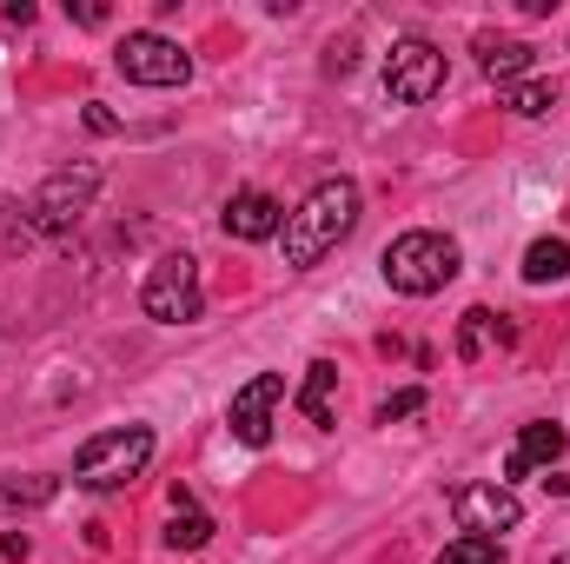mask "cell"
I'll list each match as a JSON object with an SVG mask.
<instances>
[{
	"mask_svg": "<svg viewBox=\"0 0 570 564\" xmlns=\"http://www.w3.org/2000/svg\"><path fill=\"white\" fill-rule=\"evenodd\" d=\"M358 226V186L352 179H318L298 213H285V266L292 273H312L325 253H338Z\"/></svg>",
	"mask_w": 570,
	"mask_h": 564,
	"instance_id": "obj_1",
	"label": "cell"
},
{
	"mask_svg": "<svg viewBox=\"0 0 570 564\" xmlns=\"http://www.w3.org/2000/svg\"><path fill=\"white\" fill-rule=\"evenodd\" d=\"M379 266H385L392 292L425 299V292H444V285L458 280V240L451 233H399Z\"/></svg>",
	"mask_w": 570,
	"mask_h": 564,
	"instance_id": "obj_2",
	"label": "cell"
},
{
	"mask_svg": "<svg viewBox=\"0 0 570 564\" xmlns=\"http://www.w3.org/2000/svg\"><path fill=\"white\" fill-rule=\"evenodd\" d=\"M146 458H153V431H146V425H114V431H100V438L80 445L73 485H87V492H120V485H134L146 471Z\"/></svg>",
	"mask_w": 570,
	"mask_h": 564,
	"instance_id": "obj_3",
	"label": "cell"
},
{
	"mask_svg": "<svg viewBox=\"0 0 570 564\" xmlns=\"http://www.w3.org/2000/svg\"><path fill=\"white\" fill-rule=\"evenodd\" d=\"M94 200H100V166H60V173H47L40 179V193L27 200V213H33V233H73L87 213H94Z\"/></svg>",
	"mask_w": 570,
	"mask_h": 564,
	"instance_id": "obj_4",
	"label": "cell"
},
{
	"mask_svg": "<svg viewBox=\"0 0 570 564\" xmlns=\"http://www.w3.org/2000/svg\"><path fill=\"white\" fill-rule=\"evenodd\" d=\"M140 312L159 325H193L206 312V285H199V260L193 253H166L140 285Z\"/></svg>",
	"mask_w": 570,
	"mask_h": 564,
	"instance_id": "obj_5",
	"label": "cell"
},
{
	"mask_svg": "<svg viewBox=\"0 0 570 564\" xmlns=\"http://www.w3.org/2000/svg\"><path fill=\"white\" fill-rule=\"evenodd\" d=\"M444 74H451V60H444V47H431V40H399L392 54H385V94L399 100V107H425L444 94Z\"/></svg>",
	"mask_w": 570,
	"mask_h": 564,
	"instance_id": "obj_6",
	"label": "cell"
},
{
	"mask_svg": "<svg viewBox=\"0 0 570 564\" xmlns=\"http://www.w3.org/2000/svg\"><path fill=\"white\" fill-rule=\"evenodd\" d=\"M114 67H120L134 87H179V80L193 74L186 47H179V40H166V33H127V40H120V54H114Z\"/></svg>",
	"mask_w": 570,
	"mask_h": 564,
	"instance_id": "obj_7",
	"label": "cell"
},
{
	"mask_svg": "<svg viewBox=\"0 0 570 564\" xmlns=\"http://www.w3.org/2000/svg\"><path fill=\"white\" fill-rule=\"evenodd\" d=\"M451 512H458L464 538L518 532V518H524V505H518V492H511V485H458V492H451Z\"/></svg>",
	"mask_w": 570,
	"mask_h": 564,
	"instance_id": "obj_8",
	"label": "cell"
},
{
	"mask_svg": "<svg viewBox=\"0 0 570 564\" xmlns=\"http://www.w3.org/2000/svg\"><path fill=\"white\" fill-rule=\"evenodd\" d=\"M279 399H285V379L279 372H259V379H246L239 392H233V438L239 445H266L273 438V412H279Z\"/></svg>",
	"mask_w": 570,
	"mask_h": 564,
	"instance_id": "obj_9",
	"label": "cell"
},
{
	"mask_svg": "<svg viewBox=\"0 0 570 564\" xmlns=\"http://www.w3.org/2000/svg\"><path fill=\"white\" fill-rule=\"evenodd\" d=\"M219 220H226V233H233V240H273V233H285V206L273 200V193H259V186L233 193Z\"/></svg>",
	"mask_w": 570,
	"mask_h": 564,
	"instance_id": "obj_10",
	"label": "cell"
},
{
	"mask_svg": "<svg viewBox=\"0 0 570 564\" xmlns=\"http://www.w3.org/2000/svg\"><path fill=\"white\" fill-rule=\"evenodd\" d=\"M478 67H484V80L518 87V80L538 67V47H531V40H518V33H478Z\"/></svg>",
	"mask_w": 570,
	"mask_h": 564,
	"instance_id": "obj_11",
	"label": "cell"
},
{
	"mask_svg": "<svg viewBox=\"0 0 570 564\" xmlns=\"http://www.w3.org/2000/svg\"><path fill=\"white\" fill-rule=\"evenodd\" d=\"M298 412L312 425H338V366H332V359H312V366H305Z\"/></svg>",
	"mask_w": 570,
	"mask_h": 564,
	"instance_id": "obj_12",
	"label": "cell"
},
{
	"mask_svg": "<svg viewBox=\"0 0 570 564\" xmlns=\"http://www.w3.org/2000/svg\"><path fill=\"white\" fill-rule=\"evenodd\" d=\"M551 458H564V425H524L504 458V478H524L531 465H551Z\"/></svg>",
	"mask_w": 570,
	"mask_h": 564,
	"instance_id": "obj_13",
	"label": "cell"
},
{
	"mask_svg": "<svg viewBox=\"0 0 570 564\" xmlns=\"http://www.w3.org/2000/svg\"><path fill=\"white\" fill-rule=\"evenodd\" d=\"M206 538H213V518L193 505L186 485H173V525H166V545H173V552H199Z\"/></svg>",
	"mask_w": 570,
	"mask_h": 564,
	"instance_id": "obj_14",
	"label": "cell"
},
{
	"mask_svg": "<svg viewBox=\"0 0 570 564\" xmlns=\"http://www.w3.org/2000/svg\"><path fill=\"white\" fill-rule=\"evenodd\" d=\"M484 332H498V339H518V325H511L504 312H491V305H471V312H464V325H458V359H464V366L484 352Z\"/></svg>",
	"mask_w": 570,
	"mask_h": 564,
	"instance_id": "obj_15",
	"label": "cell"
},
{
	"mask_svg": "<svg viewBox=\"0 0 570 564\" xmlns=\"http://www.w3.org/2000/svg\"><path fill=\"white\" fill-rule=\"evenodd\" d=\"M524 280H531V285L570 280V240H538V246L524 253Z\"/></svg>",
	"mask_w": 570,
	"mask_h": 564,
	"instance_id": "obj_16",
	"label": "cell"
},
{
	"mask_svg": "<svg viewBox=\"0 0 570 564\" xmlns=\"http://www.w3.org/2000/svg\"><path fill=\"white\" fill-rule=\"evenodd\" d=\"M53 492H60V478H0V512H40V505H53Z\"/></svg>",
	"mask_w": 570,
	"mask_h": 564,
	"instance_id": "obj_17",
	"label": "cell"
},
{
	"mask_svg": "<svg viewBox=\"0 0 570 564\" xmlns=\"http://www.w3.org/2000/svg\"><path fill=\"white\" fill-rule=\"evenodd\" d=\"M498 100H504L511 114H524V120H538V114H551V100H558V87H551V80H518V87H498Z\"/></svg>",
	"mask_w": 570,
	"mask_h": 564,
	"instance_id": "obj_18",
	"label": "cell"
},
{
	"mask_svg": "<svg viewBox=\"0 0 570 564\" xmlns=\"http://www.w3.org/2000/svg\"><path fill=\"white\" fill-rule=\"evenodd\" d=\"M431 564H511V558H504L498 538H458V545H444Z\"/></svg>",
	"mask_w": 570,
	"mask_h": 564,
	"instance_id": "obj_19",
	"label": "cell"
},
{
	"mask_svg": "<svg viewBox=\"0 0 570 564\" xmlns=\"http://www.w3.org/2000/svg\"><path fill=\"white\" fill-rule=\"evenodd\" d=\"M425 412V386H405V392H392L385 406H379V425H399V419H419Z\"/></svg>",
	"mask_w": 570,
	"mask_h": 564,
	"instance_id": "obj_20",
	"label": "cell"
},
{
	"mask_svg": "<svg viewBox=\"0 0 570 564\" xmlns=\"http://www.w3.org/2000/svg\"><path fill=\"white\" fill-rule=\"evenodd\" d=\"M87 127H94V134H120V114L100 107V100H87Z\"/></svg>",
	"mask_w": 570,
	"mask_h": 564,
	"instance_id": "obj_21",
	"label": "cell"
},
{
	"mask_svg": "<svg viewBox=\"0 0 570 564\" xmlns=\"http://www.w3.org/2000/svg\"><path fill=\"white\" fill-rule=\"evenodd\" d=\"M27 226H33V220L7 226V206H0V253H20V246H27Z\"/></svg>",
	"mask_w": 570,
	"mask_h": 564,
	"instance_id": "obj_22",
	"label": "cell"
},
{
	"mask_svg": "<svg viewBox=\"0 0 570 564\" xmlns=\"http://www.w3.org/2000/svg\"><path fill=\"white\" fill-rule=\"evenodd\" d=\"M67 13H73L80 27H100V20H107V7H100V0H80V7H67Z\"/></svg>",
	"mask_w": 570,
	"mask_h": 564,
	"instance_id": "obj_23",
	"label": "cell"
}]
</instances>
